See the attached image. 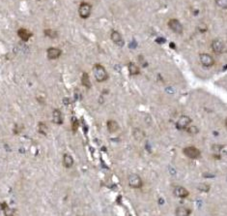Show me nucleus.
<instances>
[{
	"label": "nucleus",
	"mask_w": 227,
	"mask_h": 216,
	"mask_svg": "<svg viewBox=\"0 0 227 216\" xmlns=\"http://www.w3.org/2000/svg\"><path fill=\"white\" fill-rule=\"evenodd\" d=\"M93 71H94L95 79L99 83H103V81L106 80L108 79V74L106 72V68L102 66L101 64H96L94 68H93Z\"/></svg>",
	"instance_id": "nucleus-1"
},
{
	"label": "nucleus",
	"mask_w": 227,
	"mask_h": 216,
	"mask_svg": "<svg viewBox=\"0 0 227 216\" xmlns=\"http://www.w3.org/2000/svg\"><path fill=\"white\" fill-rule=\"evenodd\" d=\"M92 12V6L87 2H81L78 8V14L81 19H87L89 17Z\"/></svg>",
	"instance_id": "nucleus-2"
},
{
	"label": "nucleus",
	"mask_w": 227,
	"mask_h": 216,
	"mask_svg": "<svg viewBox=\"0 0 227 216\" xmlns=\"http://www.w3.org/2000/svg\"><path fill=\"white\" fill-rule=\"evenodd\" d=\"M128 182H129V185L131 186L132 188H135V189L141 188L142 184H143L141 177L139 176H137V174H135V173L130 174L129 177H128Z\"/></svg>",
	"instance_id": "nucleus-3"
},
{
	"label": "nucleus",
	"mask_w": 227,
	"mask_h": 216,
	"mask_svg": "<svg viewBox=\"0 0 227 216\" xmlns=\"http://www.w3.org/2000/svg\"><path fill=\"white\" fill-rule=\"evenodd\" d=\"M183 152L186 156L189 157V158H190V159H197V158H199L200 155H201L200 150L198 148H196L195 147H185Z\"/></svg>",
	"instance_id": "nucleus-4"
},
{
	"label": "nucleus",
	"mask_w": 227,
	"mask_h": 216,
	"mask_svg": "<svg viewBox=\"0 0 227 216\" xmlns=\"http://www.w3.org/2000/svg\"><path fill=\"white\" fill-rule=\"evenodd\" d=\"M212 50H214V52H216V54H223L226 50L223 41L220 39H214L212 42Z\"/></svg>",
	"instance_id": "nucleus-5"
},
{
	"label": "nucleus",
	"mask_w": 227,
	"mask_h": 216,
	"mask_svg": "<svg viewBox=\"0 0 227 216\" xmlns=\"http://www.w3.org/2000/svg\"><path fill=\"white\" fill-rule=\"evenodd\" d=\"M190 122H191V119H190L189 116L182 115L179 117L177 123H176V127L179 130H186L187 129V127L190 124Z\"/></svg>",
	"instance_id": "nucleus-6"
},
{
	"label": "nucleus",
	"mask_w": 227,
	"mask_h": 216,
	"mask_svg": "<svg viewBox=\"0 0 227 216\" xmlns=\"http://www.w3.org/2000/svg\"><path fill=\"white\" fill-rule=\"evenodd\" d=\"M168 27H169L173 32H175L177 34H181L183 32V25L181 24V22L176 19H172L168 21Z\"/></svg>",
	"instance_id": "nucleus-7"
},
{
	"label": "nucleus",
	"mask_w": 227,
	"mask_h": 216,
	"mask_svg": "<svg viewBox=\"0 0 227 216\" xmlns=\"http://www.w3.org/2000/svg\"><path fill=\"white\" fill-rule=\"evenodd\" d=\"M200 62L204 67H212L214 64V59L212 55L209 54H200Z\"/></svg>",
	"instance_id": "nucleus-8"
},
{
	"label": "nucleus",
	"mask_w": 227,
	"mask_h": 216,
	"mask_svg": "<svg viewBox=\"0 0 227 216\" xmlns=\"http://www.w3.org/2000/svg\"><path fill=\"white\" fill-rule=\"evenodd\" d=\"M62 54V50L58 48H53V47H51L48 50V57L49 59L50 60H53V59H57V58H59Z\"/></svg>",
	"instance_id": "nucleus-9"
},
{
	"label": "nucleus",
	"mask_w": 227,
	"mask_h": 216,
	"mask_svg": "<svg viewBox=\"0 0 227 216\" xmlns=\"http://www.w3.org/2000/svg\"><path fill=\"white\" fill-rule=\"evenodd\" d=\"M32 35H33L32 32H30L25 28H20L19 30H17V36H19L22 41H24V42H26V41L30 39L32 37Z\"/></svg>",
	"instance_id": "nucleus-10"
},
{
	"label": "nucleus",
	"mask_w": 227,
	"mask_h": 216,
	"mask_svg": "<svg viewBox=\"0 0 227 216\" xmlns=\"http://www.w3.org/2000/svg\"><path fill=\"white\" fill-rule=\"evenodd\" d=\"M110 38H111V40L113 41V42L118 45L120 47H123L124 46V41H123V38H122L121 34L118 32V31H112L111 35H110Z\"/></svg>",
	"instance_id": "nucleus-11"
},
{
	"label": "nucleus",
	"mask_w": 227,
	"mask_h": 216,
	"mask_svg": "<svg viewBox=\"0 0 227 216\" xmlns=\"http://www.w3.org/2000/svg\"><path fill=\"white\" fill-rule=\"evenodd\" d=\"M174 194L179 198H187L189 193L186 188L182 187V186H178V187L174 189Z\"/></svg>",
	"instance_id": "nucleus-12"
},
{
	"label": "nucleus",
	"mask_w": 227,
	"mask_h": 216,
	"mask_svg": "<svg viewBox=\"0 0 227 216\" xmlns=\"http://www.w3.org/2000/svg\"><path fill=\"white\" fill-rule=\"evenodd\" d=\"M52 117H53V122L55 124L60 125L63 123V117H62V114L59 110L55 109L52 113Z\"/></svg>",
	"instance_id": "nucleus-13"
},
{
	"label": "nucleus",
	"mask_w": 227,
	"mask_h": 216,
	"mask_svg": "<svg viewBox=\"0 0 227 216\" xmlns=\"http://www.w3.org/2000/svg\"><path fill=\"white\" fill-rule=\"evenodd\" d=\"M128 68H129V72L131 76H137L140 74V69H139V67L135 63L131 62L129 64V66H128Z\"/></svg>",
	"instance_id": "nucleus-14"
},
{
	"label": "nucleus",
	"mask_w": 227,
	"mask_h": 216,
	"mask_svg": "<svg viewBox=\"0 0 227 216\" xmlns=\"http://www.w3.org/2000/svg\"><path fill=\"white\" fill-rule=\"evenodd\" d=\"M107 129L110 133H115L119 129V125L116 121L114 120H109L107 122Z\"/></svg>",
	"instance_id": "nucleus-15"
},
{
	"label": "nucleus",
	"mask_w": 227,
	"mask_h": 216,
	"mask_svg": "<svg viewBox=\"0 0 227 216\" xmlns=\"http://www.w3.org/2000/svg\"><path fill=\"white\" fill-rule=\"evenodd\" d=\"M63 163H64V166H65L66 168H71L74 165L73 157L69 154H65L63 157Z\"/></svg>",
	"instance_id": "nucleus-16"
},
{
	"label": "nucleus",
	"mask_w": 227,
	"mask_h": 216,
	"mask_svg": "<svg viewBox=\"0 0 227 216\" xmlns=\"http://www.w3.org/2000/svg\"><path fill=\"white\" fill-rule=\"evenodd\" d=\"M81 84L83 86L87 87V88H90L91 87V81L89 79V75L87 73L82 74V78H81Z\"/></svg>",
	"instance_id": "nucleus-17"
},
{
	"label": "nucleus",
	"mask_w": 227,
	"mask_h": 216,
	"mask_svg": "<svg viewBox=\"0 0 227 216\" xmlns=\"http://www.w3.org/2000/svg\"><path fill=\"white\" fill-rule=\"evenodd\" d=\"M189 214H190V209H189L187 207H178L176 209V215H179V216H187V215H189Z\"/></svg>",
	"instance_id": "nucleus-18"
},
{
	"label": "nucleus",
	"mask_w": 227,
	"mask_h": 216,
	"mask_svg": "<svg viewBox=\"0 0 227 216\" xmlns=\"http://www.w3.org/2000/svg\"><path fill=\"white\" fill-rule=\"evenodd\" d=\"M45 36L49 37V38H51V39L57 38V36H58L57 32L54 31V30H51V29H45Z\"/></svg>",
	"instance_id": "nucleus-19"
},
{
	"label": "nucleus",
	"mask_w": 227,
	"mask_h": 216,
	"mask_svg": "<svg viewBox=\"0 0 227 216\" xmlns=\"http://www.w3.org/2000/svg\"><path fill=\"white\" fill-rule=\"evenodd\" d=\"M187 131L189 133V134H197L199 132V130H198V128H197L196 126H194V125H193V126H188L187 127Z\"/></svg>",
	"instance_id": "nucleus-20"
},
{
	"label": "nucleus",
	"mask_w": 227,
	"mask_h": 216,
	"mask_svg": "<svg viewBox=\"0 0 227 216\" xmlns=\"http://www.w3.org/2000/svg\"><path fill=\"white\" fill-rule=\"evenodd\" d=\"M216 3L220 8H222V9L227 8V0H216Z\"/></svg>",
	"instance_id": "nucleus-21"
},
{
	"label": "nucleus",
	"mask_w": 227,
	"mask_h": 216,
	"mask_svg": "<svg viewBox=\"0 0 227 216\" xmlns=\"http://www.w3.org/2000/svg\"><path fill=\"white\" fill-rule=\"evenodd\" d=\"M198 189L202 192H208L210 190V185H208L206 183H202L198 186Z\"/></svg>",
	"instance_id": "nucleus-22"
},
{
	"label": "nucleus",
	"mask_w": 227,
	"mask_h": 216,
	"mask_svg": "<svg viewBox=\"0 0 227 216\" xmlns=\"http://www.w3.org/2000/svg\"><path fill=\"white\" fill-rule=\"evenodd\" d=\"M46 131H48V128H46V126L44 123H39V132L41 134H44V135H45Z\"/></svg>",
	"instance_id": "nucleus-23"
},
{
	"label": "nucleus",
	"mask_w": 227,
	"mask_h": 216,
	"mask_svg": "<svg viewBox=\"0 0 227 216\" xmlns=\"http://www.w3.org/2000/svg\"><path fill=\"white\" fill-rule=\"evenodd\" d=\"M198 29L200 30L201 33H204L207 31V26L204 24V23H201V24H199V26H198Z\"/></svg>",
	"instance_id": "nucleus-24"
},
{
	"label": "nucleus",
	"mask_w": 227,
	"mask_h": 216,
	"mask_svg": "<svg viewBox=\"0 0 227 216\" xmlns=\"http://www.w3.org/2000/svg\"><path fill=\"white\" fill-rule=\"evenodd\" d=\"M77 127H78V121L75 118H74V120H73V130H74V132L77 131Z\"/></svg>",
	"instance_id": "nucleus-25"
}]
</instances>
